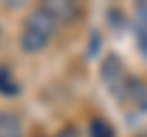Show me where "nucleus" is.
I'll use <instances>...</instances> for the list:
<instances>
[{
    "mask_svg": "<svg viewBox=\"0 0 147 137\" xmlns=\"http://www.w3.org/2000/svg\"><path fill=\"white\" fill-rule=\"evenodd\" d=\"M54 30H57V22L54 17L49 15L44 7H37L25 22V30H22V37H20V44L25 52L34 54V52H42L44 47L49 44Z\"/></svg>",
    "mask_w": 147,
    "mask_h": 137,
    "instance_id": "nucleus-1",
    "label": "nucleus"
},
{
    "mask_svg": "<svg viewBox=\"0 0 147 137\" xmlns=\"http://www.w3.org/2000/svg\"><path fill=\"white\" fill-rule=\"evenodd\" d=\"M100 76H103V83L108 86V91L115 98H123L125 100L127 95V88H130V76H127L125 66H123V61L115 56V54H110V56H105L103 66H100Z\"/></svg>",
    "mask_w": 147,
    "mask_h": 137,
    "instance_id": "nucleus-2",
    "label": "nucleus"
},
{
    "mask_svg": "<svg viewBox=\"0 0 147 137\" xmlns=\"http://www.w3.org/2000/svg\"><path fill=\"white\" fill-rule=\"evenodd\" d=\"M42 7L54 17L57 25L59 22H71L74 17L79 15V5L71 3V0H49V3H44Z\"/></svg>",
    "mask_w": 147,
    "mask_h": 137,
    "instance_id": "nucleus-3",
    "label": "nucleus"
},
{
    "mask_svg": "<svg viewBox=\"0 0 147 137\" xmlns=\"http://www.w3.org/2000/svg\"><path fill=\"white\" fill-rule=\"evenodd\" d=\"M0 137H22V122L15 113H0Z\"/></svg>",
    "mask_w": 147,
    "mask_h": 137,
    "instance_id": "nucleus-4",
    "label": "nucleus"
},
{
    "mask_svg": "<svg viewBox=\"0 0 147 137\" xmlns=\"http://www.w3.org/2000/svg\"><path fill=\"white\" fill-rule=\"evenodd\" d=\"M135 37H137L140 49L147 54V3L137 5V12H135Z\"/></svg>",
    "mask_w": 147,
    "mask_h": 137,
    "instance_id": "nucleus-5",
    "label": "nucleus"
},
{
    "mask_svg": "<svg viewBox=\"0 0 147 137\" xmlns=\"http://www.w3.org/2000/svg\"><path fill=\"white\" fill-rule=\"evenodd\" d=\"M125 100H130L137 110H147V86L142 81H130V88H127Z\"/></svg>",
    "mask_w": 147,
    "mask_h": 137,
    "instance_id": "nucleus-6",
    "label": "nucleus"
},
{
    "mask_svg": "<svg viewBox=\"0 0 147 137\" xmlns=\"http://www.w3.org/2000/svg\"><path fill=\"white\" fill-rule=\"evenodd\" d=\"M91 137H113V127L108 125V120L98 118L91 122Z\"/></svg>",
    "mask_w": 147,
    "mask_h": 137,
    "instance_id": "nucleus-7",
    "label": "nucleus"
}]
</instances>
